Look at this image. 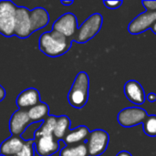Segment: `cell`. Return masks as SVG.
Here are the masks:
<instances>
[{
	"label": "cell",
	"mask_w": 156,
	"mask_h": 156,
	"mask_svg": "<svg viewBox=\"0 0 156 156\" xmlns=\"http://www.w3.org/2000/svg\"><path fill=\"white\" fill-rule=\"evenodd\" d=\"M72 40L57 31L43 33L39 37V49L49 57H58L66 52L71 47Z\"/></svg>",
	"instance_id": "obj_1"
},
{
	"label": "cell",
	"mask_w": 156,
	"mask_h": 156,
	"mask_svg": "<svg viewBox=\"0 0 156 156\" xmlns=\"http://www.w3.org/2000/svg\"><path fill=\"white\" fill-rule=\"evenodd\" d=\"M90 79L85 71H80L70 88L68 95L69 104L77 109L83 108L89 99Z\"/></svg>",
	"instance_id": "obj_2"
},
{
	"label": "cell",
	"mask_w": 156,
	"mask_h": 156,
	"mask_svg": "<svg viewBox=\"0 0 156 156\" xmlns=\"http://www.w3.org/2000/svg\"><path fill=\"white\" fill-rule=\"evenodd\" d=\"M102 21V16L100 13H94L83 22L80 28H78L76 35L71 38V40L78 43L88 42L100 32Z\"/></svg>",
	"instance_id": "obj_3"
},
{
	"label": "cell",
	"mask_w": 156,
	"mask_h": 156,
	"mask_svg": "<svg viewBox=\"0 0 156 156\" xmlns=\"http://www.w3.org/2000/svg\"><path fill=\"white\" fill-rule=\"evenodd\" d=\"M17 6L11 1H0V34L5 37L15 35V20Z\"/></svg>",
	"instance_id": "obj_4"
},
{
	"label": "cell",
	"mask_w": 156,
	"mask_h": 156,
	"mask_svg": "<svg viewBox=\"0 0 156 156\" xmlns=\"http://www.w3.org/2000/svg\"><path fill=\"white\" fill-rule=\"evenodd\" d=\"M148 114L145 110L139 107H129L122 110L117 116L119 124L124 128H131L144 123Z\"/></svg>",
	"instance_id": "obj_5"
},
{
	"label": "cell",
	"mask_w": 156,
	"mask_h": 156,
	"mask_svg": "<svg viewBox=\"0 0 156 156\" xmlns=\"http://www.w3.org/2000/svg\"><path fill=\"white\" fill-rule=\"evenodd\" d=\"M109 140V134L104 130L97 129L90 132L86 141L90 156L101 155L107 150Z\"/></svg>",
	"instance_id": "obj_6"
},
{
	"label": "cell",
	"mask_w": 156,
	"mask_h": 156,
	"mask_svg": "<svg viewBox=\"0 0 156 156\" xmlns=\"http://www.w3.org/2000/svg\"><path fill=\"white\" fill-rule=\"evenodd\" d=\"M52 27L54 31L71 39L78 31L77 17L72 13H65L54 22Z\"/></svg>",
	"instance_id": "obj_7"
},
{
	"label": "cell",
	"mask_w": 156,
	"mask_h": 156,
	"mask_svg": "<svg viewBox=\"0 0 156 156\" xmlns=\"http://www.w3.org/2000/svg\"><path fill=\"white\" fill-rule=\"evenodd\" d=\"M156 22V11H145L137 16L128 26V31L132 35H138L147 31Z\"/></svg>",
	"instance_id": "obj_8"
},
{
	"label": "cell",
	"mask_w": 156,
	"mask_h": 156,
	"mask_svg": "<svg viewBox=\"0 0 156 156\" xmlns=\"http://www.w3.org/2000/svg\"><path fill=\"white\" fill-rule=\"evenodd\" d=\"M32 33L30 11L26 7H17L15 20V35L19 38H26Z\"/></svg>",
	"instance_id": "obj_9"
},
{
	"label": "cell",
	"mask_w": 156,
	"mask_h": 156,
	"mask_svg": "<svg viewBox=\"0 0 156 156\" xmlns=\"http://www.w3.org/2000/svg\"><path fill=\"white\" fill-rule=\"evenodd\" d=\"M35 147L39 156H50L56 154L59 149L58 141L53 136H42L35 139Z\"/></svg>",
	"instance_id": "obj_10"
},
{
	"label": "cell",
	"mask_w": 156,
	"mask_h": 156,
	"mask_svg": "<svg viewBox=\"0 0 156 156\" xmlns=\"http://www.w3.org/2000/svg\"><path fill=\"white\" fill-rule=\"evenodd\" d=\"M125 97L135 105H142L146 100V95L143 86L134 80L127 81L124 85Z\"/></svg>",
	"instance_id": "obj_11"
},
{
	"label": "cell",
	"mask_w": 156,
	"mask_h": 156,
	"mask_svg": "<svg viewBox=\"0 0 156 156\" xmlns=\"http://www.w3.org/2000/svg\"><path fill=\"white\" fill-rule=\"evenodd\" d=\"M30 120L27 112L18 110L16 112L9 122V130L13 136H19L24 133L26 128L29 125Z\"/></svg>",
	"instance_id": "obj_12"
},
{
	"label": "cell",
	"mask_w": 156,
	"mask_h": 156,
	"mask_svg": "<svg viewBox=\"0 0 156 156\" xmlns=\"http://www.w3.org/2000/svg\"><path fill=\"white\" fill-rule=\"evenodd\" d=\"M40 102V97L39 93L36 89L30 88L24 91H22L17 99H16V104L20 108V110L26 109V108H32L38 104Z\"/></svg>",
	"instance_id": "obj_13"
},
{
	"label": "cell",
	"mask_w": 156,
	"mask_h": 156,
	"mask_svg": "<svg viewBox=\"0 0 156 156\" xmlns=\"http://www.w3.org/2000/svg\"><path fill=\"white\" fill-rule=\"evenodd\" d=\"M90 132L86 126H79L73 130H69L66 136L63 138L64 143L67 145H75L82 143H86Z\"/></svg>",
	"instance_id": "obj_14"
},
{
	"label": "cell",
	"mask_w": 156,
	"mask_h": 156,
	"mask_svg": "<svg viewBox=\"0 0 156 156\" xmlns=\"http://www.w3.org/2000/svg\"><path fill=\"white\" fill-rule=\"evenodd\" d=\"M25 142L19 136H11L5 140L0 146V154L2 156H16L22 149Z\"/></svg>",
	"instance_id": "obj_15"
},
{
	"label": "cell",
	"mask_w": 156,
	"mask_h": 156,
	"mask_svg": "<svg viewBox=\"0 0 156 156\" xmlns=\"http://www.w3.org/2000/svg\"><path fill=\"white\" fill-rule=\"evenodd\" d=\"M30 21L32 32L46 27L49 21L48 11L43 7H37L33 9L32 11H30Z\"/></svg>",
	"instance_id": "obj_16"
},
{
	"label": "cell",
	"mask_w": 156,
	"mask_h": 156,
	"mask_svg": "<svg viewBox=\"0 0 156 156\" xmlns=\"http://www.w3.org/2000/svg\"><path fill=\"white\" fill-rule=\"evenodd\" d=\"M57 118L56 116L50 115L48 116L45 120L44 122L40 125V127L35 132V139L42 137V136H48V135H53L54 129L56 126L57 122Z\"/></svg>",
	"instance_id": "obj_17"
},
{
	"label": "cell",
	"mask_w": 156,
	"mask_h": 156,
	"mask_svg": "<svg viewBox=\"0 0 156 156\" xmlns=\"http://www.w3.org/2000/svg\"><path fill=\"white\" fill-rule=\"evenodd\" d=\"M69 126H70V120L68 116L61 115L58 117L54 133H53V136L58 141L63 140V138L66 136V134L69 131Z\"/></svg>",
	"instance_id": "obj_18"
},
{
	"label": "cell",
	"mask_w": 156,
	"mask_h": 156,
	"mask_svg": "<svg viewBox=\"0 0 156 156\" xmlns=\"http://www.w3.org/2000/svg\"><path fill=\"white\" fill-rule=\"evenodd\" d=\"M48 106L44 102H39L36 106L30 108L27 111V114L30 122H39L45 120L48 117Z\"/></svg>",
	"instance_id": "obj_19"
},
{
	"label": "cell",
	"mask_w": 156,
	"mask_h": 156,
	"mask_svg": "<svg viewBox=\"0 0 156 156\" xmlns=\"http://www.w3.org/2000/svg\"><path fill=\"white\" fill-rule=\"evenodd\" d=\"M59 156H90V154L86 143H82L75 145H67L60 151Z\"/></svg>",
	"instance_id": "obj_20"
},
{
	"label": "cell",
	"mask_w": 156,
	"mask_h": 156,
	"mask_svg": "<svg viewBox=\"0 0 156 156\" xmlns=\"http://www.w3.org/2000/svg\"><path fill=\"white\" fill-rule=\"evenodd\" d=\"M143 127L146 135L156 137V115H148L143 123Z\"/></svg>",
	"instance_id": "obj_21"
},
{
	"label": "cell",
	"mask_w": 156,
	"mask_h": 156,
	"mask_svg": "<svg viewBox=\"0 0 156 156\" xmlns=\"http://www.w3.org/2000/svg\"><path fill=\"white\" fill-rule=\"evenodd\" d=\"M16 156H34V146L33 141L25 142L22 149Z\"/></svg>",
	"instance_id": "obj_22"
},
{
	"label": "cell",
	"mask_w": 156,
	"mask_h": 156,
	"mask_svg": "<svg viewBox=\"0 0 156 156\" xmlns=\"http://www.w3.org/2000/svg\"><path fill=\"white\" fill-rule=\"evenodd\" d=\"M103 4L109 9H116L122 5V1H103Z\"/></svg>",
	"instance_id": "obj_23"
},
{
	"label": "cell",
	"mask_w": 156,
	"mask_h": 156,
	"mask_svg": "<svg viewBox=\"0 0 156 156\" xmlns=\"http://www.w3.org/2000/svg\"><path fill=\"white\" fill-rule=\"evenodd\" d=\"M147 11H156V1H143Z\"/></svg>",
	"instance_id": "obj_24"
},
{
	"label": "cell",
	"mask_w": 156,
	"mask_h": 156,
	"mask_svg": "<svg viewBox=\"0 0 156 156\" xmlns=\"http://www.w3.org/2000/svg\"><path fill=\"white\" fill-rule=\"evenodd\" d=\"M146 100H148L150 102H155L156 101V94L154 92H151L146 95Z\"/></svg>",
	"instance_id": "obj_25"
},
{
	"label": "cell",
	"mask_w": 156,
	"mask_h": 156,
	"mask_svg": "<svg viewBox=\"0 0 156 156\" xmlns=\"http://www.w3.org/2000/svg\"><path fill=\"white\" fill-rule=\"evenodd\" d=\"M5 90H4V88L0 85V102L5 99Z\"/></svg>",
	"instance_id": "obj_26"
},
{
	"label": "cell",
	"mask_w": 156,
	"mask_h": 156,
	"mask_svg": "<svg viewBox=\"0 0 156 156\" xmlns=\"http://www.w3.org/2000/svg\"><path fill=\"white\" fill-rule=\"evenodd\" d=\"M116 156H133L128 151H122L120 152Z\"/></svg>",
	"instance_id": "obj_27"
},
{
	"label": "cell",
	"mask_w": 156,
	"mask_h": 156,
	"mask_svg": "<svg viewBox=\"0 0 156 156\" xmlns=\"http://www.w3.org/2000/svg\"><path fill=\"white\" fill-rule=\"evenodd\" d=\"M61 4L64 5H70L73 4V1L70 0V1H61Z\"/></svg>",
	"instance_id": "obj_28"
},
{
	"label": "cell",
	"mask_w": 156,
	"mask_h": 156,
	"mask_svg": "<svg viewBox=\"0 0 156 156\" xmlns=\"http://www.w3.org/2000/svg\"><path fill=\"white\" fill-rule=\"evenodd\" d=\"M151 29H152V31H153L154 34H156V22L153 25V27H151Z\"/></svg>",
	"instance_id": "obj_29"
},
{
	"label": "cell",
	"mask_w": 156,
	"mask_h": 156,
	"mask_svg": "<svg viewBox=\"0 0 156 156\" xmlns=\"http://www.w3.org/2000/svg\"><path fill=\"white\" fill-rule=\"evenodd\" d=\"M0 156H1V154H0Z\"/></svg>",
	"instance_id": "obj_30"
}]
</instances>
